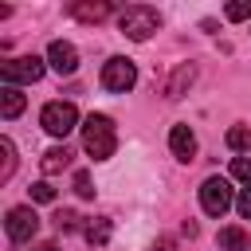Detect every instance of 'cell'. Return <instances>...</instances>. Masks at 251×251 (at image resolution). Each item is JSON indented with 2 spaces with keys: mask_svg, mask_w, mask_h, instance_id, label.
I'll use <instances>...</instances> for the list:
<instances>
[{
  "mask_svg": "<svg viewBox=\"0 0 251 251\" xmlns=\"http://www.w3.org/2000/svg\"><path fill=\"white\" fill-rule=\"evenodd\" d=\"M82 145H86V153H90L94 161H106V157H114V149H118L114 122H110L106 114H90V118L82 122Z\"/></svg>",
  "mask_w": 251,
  "mask_h": 251,
  "instance_id": "1",
  "label": "cell"
},
{
  "mask_svg": "<svg viewBox=\"0 0 251 251\" xmlns=\"http://www.w3.org/2000/svg\"><path fill=\"white\" fill-rule=\"evenodd\" d=\"M118 27H122V35H129V39H149L157 27H161V16H157V8H145V4H129V8H122L118 12Z\"/></svg>",
  "mask_w": 251,
  "mask_h": 251,
  "instance_id": "2",
  "label": "cell"
},
{
  "mask_svg": "<svg viewBox=\"0 0 251 251\" xmlns=\"http://www.w3.org/2000/svg\"><path fill=\"white\" fill-rule=\"evenodd\" d=\"M39 126L51 133V137H67L75 126H78V110L75 102H47L39 110Z\"/></svg>",
  "mask_w": 251,
  "mask_h": 251,
  "instance_id": "3",
  "label": "cell"
},
{
  "mask_svg": "<svg viewBox=\"0 0 251 251\" xmlns=\"http://www.w3.org/2000/svg\"><path fill=\"white\" fill-rule=\"evenodd\" d=\"M43 59H35V55H20V59H8V63H0V78H4V86H16V82H39L43 78Z\"/></svg>",
  "mask_w": 251,
  "mask_h": 251,
  "instance_id": "4",
  "label": "cell"
},
{
  "mask_svg": "<svg viewBox=\"0 0 251 251\" xmlns=\"http://www.w3.org/2000/svg\"><path fill=\"white\" fill-rule=\"evenodd\" d=\"M200 208L220 220V216L231 208V184H227L224 176H208V180L200 184Z\"/></svg>",
  "mask_w": 251,
  "mask_h": 251,
  "instance_id": "5",
  "label": "cell"
},
{
  "mask_svg": "<svg viewBox=\"0 0 251 251\" xmlns=\"http://www.w3.org/2000/svg\"><path fill=\"white\" fill-rule=\"evenodd\" d=\"M133 82H137V67H133L129 59H122V55L106 59V67H102V86H106V90H114V94H126Z\"/></svg>",
  "mask_w": 251,
  "mask_h": 251,
  "instance_id": "6",
  "label": "cell"
},
{
  "mask_svg": "<svg viewBox=\"0 0 251 251\" xmlns=\"http://www.w3.org/2000/svg\"><path fill=\"white\" fill-rule=\"evenodd\" d=\"M4 231H8L12 243H27V239H35V231H39V216H35V208H8Z\"/></svg>",
  "mask_w": 251,
  "mask_h": 251,
  "instance_id": "7",
  "label": "cell"
},
{
  "mask_svg": "<svg viewBox=\"0 0 251 251\" xmlns=\"http://www.w3.org/2000/svg\"><path fill=\"white\" fill-rule=\"evenodd\" d=\"M47 63H51L55 75H75V71H78V51H75L67 39H51V47H47Z\"/></svg>",
  "mask_w": 251,
  "mask_h": 251,
  "instance_id": "8",
  "label": "cell"
},
{
  "mask_svg": "<svg viewBox=\"0 0 251 251\" xmlns=\"http://www.w3.org/2000/svg\"><path fill=\"white\" fill-rule=\"evenodd\" d=\"M169 149H173L176 161H192V153H196V133H192L188 126H173V129H169Z\"/></svg>",
  "mask_w": 251,
  "mask_h": 251,
  "instance_id": "9",
  "label": "cell"
},
{
  "mask_svg": "<svg viewBox=\"0 0 251 251\" xmlns=\"http://www.w3.org/2000/svg\"><path fill=\"white\" fill-rule=\"evenodd\" d=\"M110 12H114V4H106V0H94V4H71V16L82 20V24H98V20H106Z\"/></svg>",
  "mask_w": 251,
  "mask_h": 251,
  "instance_id": "10",
  "label": "cell"
},
{
  "mask_svg": "<svg viewBox=\"0 0 251 251\" xmlns=\"http://www.w3.org/2000/svg\"><path fill=\"white\" fill-rule=\"evenodd\" d=\"M192 78H196V67H192V63H180V67L173 71L169 86H165V98H180V94L192 86Z\"/></svg>",
  "mask_w": 251,
  "mask_h": 251,
  "instance_id": "11",
  "label": "cell"
},
{
  "mask_svg": "<svg viewBox=\"0 0 251 251\" xmlns=\"http://www.w3.org/2000/svg\"><path fill=\"white\" fill-rule=\"evenodd\" d=\"M216 247H220V251H251V239H247L243 227H220Z\"/></svg>",
  "mask_w": 251,
  "mask_h": 251,
  "instance_id": "12",
  "label": "cell"
},
{
  "mask_svg": "<svg viewBox=\"0 0 251 251\" xmlns=\"http://www.w3.org/2000/svg\"><path fill=\"white\" fill-rule=\"evenodd\" d=\"M0 114H4V122H12V118L24 114V94H20V86H4V90H0Z\"/></svg>",
  "mask_w": 251,
  "mask_h": 251,
  "instance_id": "13",
  "label": "cell"
},
{
  "mask_svg": "<svg viewBox=\"0 0 251 251\" xmlns=\"http://www.w3.org/2000/svg\"><path fill=\"white\" fill-rule=\"evenodd\" d=\"M67 165H71V149H67V145H55V149H47V153H43V161H39V169H43L47 176L63 173Z\"/></svg>",
  "mask_w": 251,
  "mask_h": 251,
  "instance_id": "14",
  "label": "cell"
},
{
  "mask_svg": "<svg viewBox=\"0 0 251 251\" xmlns=\"http://www.w3.org/2000/svg\"><path fill=\"white\" fill-rule=\"evenodd\" d=\"M82 235H86L90 247H106V243H110V220H102V216L86 220V224H82Z\"/></svg>",
  "mask_w": 251,
  "mask_h": 251,
  "instance_id": "15",
  "label": "cell"
},
{
  "mask_svg": "<svg viewBox=\"0 0 251 251\" xmlns=\"http://www.w3.org/2000/svg\"><path fill=\"white\" fill-rule=\"evenodd\" d=\"M0 180H12V173H16V145L8 141V137H0Z\"/></svg>",
  "mask_w": 251,
  "mask_h": 251,
  "instance_id": "16",
  "label": "cell"
},
{
  "mask_svg": "<svg viewBox=\"0 0 251 251\" xmlns=\"http://www.w3.org/2000/svg\"><path fill=\"white\" fill-rule=\"evenodd\" d=\"M227 145H231L235 153L251 149V126H231V129H227Z\"/></svg>",
  "mask_w": 251,
  "mask_h": 251,
  "instance_id": "17",
  "label": "cell"
},
{
  "mask_svg": "<svg viewBox=\"0 0 251 251\" xmlns=\"http://www.w3.org/2000/svg\"><path fill=\"white\" fill-rule=\"evenodd\" d=\"M78 212H71V208H63V212H55V227L63 231V235H71V231H78Z\"/></svg>",
  "mask_w": 251,
  "mask_h": 251,
  "instance_id": "18",
  "label": "cell"
},
{
  "mask_svg": "<svg viewBox=\"0 0 251 251\" xmlns=\"http://www.w3.org/2000/svg\"><path fill=\"white\" fill-rule=\"evenodd\" d=\"M224 16H227V20H251V0H235V4H227Z\"/></svg>",
  "mask_w": 251,
  "mask_h": 251,
  "instance_id": "19",
  "label": "cell"
},
{
  "mask_svg": "<svg viewBox=\"0 0 251 251\" xmlns=\"http://www.w3.org/2000/svg\"><path fill=\"white\" fill-rule=\"evenodd\" d=\"M75 192H78L82 200H90V196H94V184H90V173H82V169L75 173Z\"/></svg>",
  "mask_w": 251,
  "mask_h": 251,
  "instance_id": "20",
  "label": "cell"
},
{
  "mask_svg": "<svg viewBox=\"0 0 251 251\" xmlns=\"http://www.w3.org/2000/svg\"><path fill=\"white\" fill-rule=\"evenodd\" d=\"M31 200H35V204H51V200H55V188H51L47 180H39V184H31Z\"/></svg>",
  "mask_w": 251,
  "mask_h": 251,
  "instance_id": "21",
  "label": "cell"
},
{
  "mask_svg": "<svg viewBox=\"0 0 251 251\" xmlns=\"http://www.w3.org/2000/svg\"><path fill=\"white\" fill-rule=\"evenodd\" d=\"M231 176L251 180V157H235V161H231Z\"/></svg>",
  "mask_w": 251,
  "mask_h": 251,
  "instance_id": "22",
  "label": "cell"
},
{
  "mask_svg": "<svg viewBox=\"0 0 251 251\" xmlns=\"http://www.w3.org/2000/svg\"><path fill=\"white\" fill-rule=\"evenodd\" d=\"M235 208H239V216H243V220H251V188H243V192H239Z\"/></svg>",
  "mask_w": 251,
  "mask_h": 251,
  "instance_id": "23",
  "label": "cell"
},
{
  "mask_svg": "<svg viewBox=\"0 0 251 251\" xmlns=\"http://www.w3.org/2000/svg\"><path fill=\"white\" fill-rule=\"evenodd\" d=\"M173 247H176V239H173V235H161V239L153 243V251H173Z\"/></svg>",
  "mask_w": 251,
  "mask_h": 251,
  "instance_id": "24",
  "label": "cell"
},
{
  "mask_svg": "<svg viewBox=\"0 0 251 251\" xmlns=\"http://www.w3.org/2000/svg\"><path fill=\"white\" fill-rule=\"evenodd\" d=\"M31 251H59V247H55V243H35Z\"/></svg>",
  "mask_w": 251,
  "mask_h": 251,
  "instance_id": "25",
  "label": "cell"
}]
</instances>
